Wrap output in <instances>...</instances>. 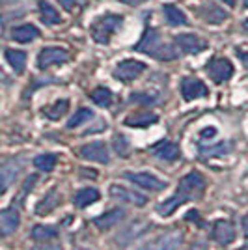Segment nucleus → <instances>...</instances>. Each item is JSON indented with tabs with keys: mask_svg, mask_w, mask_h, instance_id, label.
I'll list each match as a JSON object with an SVG mask.
<instances>
[{
	"mask_svg": "<svg viewBox=\"0 0 248 250\" xmlns=\"http://www.w3.org/2000/svg\"><path fill=\"white\" fill-rule=\"evenodd\" d=\"M58 235V228L54 226H43V224H38L32 228V237L36 241H47V239H54Z\"/></svg>",
	"mask_w": 248,
	"mask_h": 250,
	"instance_id": "29",
	"label": "nucleus"
},
{
	"mask_svg": "<svg viewBox=\"0 0 248 250\" xmlns=\"http://www.w3.org/2000/svg\"><path fill=\"white\" fill-rule=\"evenodd\" d=\"M124 176L131 183H135V185L142 188H147V190H163V188H166V181L159 179L153 174H147V172H127Z\"/></svg>",
	"mask_w": 248,
	"mask_h": 250,
	"instance_id": "8",
	"label": "nucleus"
},
{
	"mask_svg": "<svg viewBox=\"0 0 248 250\" xmlns=\"http://www.w3.org/2000/svg\"><path fill=\"white\" fill-rule=\"evenodd\" d=\"M60 2V6H62L63 10H67V11H71L75 6H79L83 0H58Z\"/></svg>",
	"mask_w": 248,
	"mask_h": 250,
	"instance_id": "35",
	"label": "nucleus"
},
{
	"mask_svg": "<svg viewBox=\"0 0 248 250\" xmlns=\"http://www.w3.org/2000/svg\"><path fill=\"white\" fill-rule=\"evenodd\" d=\"M56 163H58V159L52 153H43V155H38L34 159V167L38 170H41V172H52Z\"/></svg>",
	"mask_w": 248,
	"mask_h": 250,
	"instance_id": "27",
	"label": "nucleus"
},
{
	"mask_svg": "<svg viewBox=\"0 0 248 250\" xmlns=\"http://www.w3.org/2000/svg\"><path fill=\"white\" fill-rule=\"evenodd\" d=\"M40 11H41V21L45 24H58L62 21V17L56 11V8H52L51 4L45 2V0H40Z\"/></svg>",
	"mask_w": 248,
	"mask_h": 250,
	"instance_id": "26",
	"label": "nucleus"
},
{
	"mask_svg": "<svg viewBox=\"0 0 248 250\" xmlns=\"http://www.w3.org/2000/svg\"><path fill=\"white\" fill-rule=\"evenodd\" d=\"M237 231H235V224L229 222V220H218L213 226V231H211V237L220 243V245H227L235 239Z\"/></svg>",
	"mask_w": 248,
	"mask_h": 250,
	"instance_id": "12",
	"label": "nucleus"
},
{
	"mask_svg": "<svg viewBox=\"0 0 248 250\" xmlns=\"http://www.w3.org/2000/svg\"><path fill=\"white\" fill-rule=\"evenodd\" d=\"M69 60V52L60 47H47L41 49L38 54V67L40 69H49L52 65H60Z\"/></svg>",
	"mask_w": 248,
	"mask_h": 250,
	"instance_id": "5",
	"label": "nucleus"
},
{
	"mask_svg": "<svg viewBox=\"0 0 248 250\" xmlns=\"http://www.w3.org/2000/svg\"><path fill=\"white\" fill-rule=\"evenodd\" d=\"M157 120V114L153 112H136V114H131L125 118L124 124L127 127H147V125L155 124Z\"/></svg>",
	"mask_w": 248,
	"mask_h": 250,
	"instance_id": "20",
	"label": "nucleus"
},
{
	"mask_svg": "<svg viewBox=\"0 0 248 250\" xmlns=\"http://www.w3.org/2000/svg\"><path fill=\"white\" fill-rule=\"evenodd\" d=\"M181 94L186 101H192V99H200V97H206L207 95V86L200 79L194 77H185L181 81Z\"/></svg>",
	"mask_w": 248,
	"mask_h": 250,
	"instance_id": "10",
	"label": "nucleus"
},
{
	"mask_svg": "<svg viewBox=\"0 0 248 250\" xmlns=\"http://www.w3.org/2000/svg\"><path fill=\"white\" fill-rule=\"evenodd\" d=\"M243 26H245V30L248 32V19H247V21H245V24H243Z\"/></svg>",
	"mask_w": 248,
	"mask_h": 250,
	"instance_id": "42",
	"label": "nucleus"
},
{
	"mask_svg": "<svg viewBox=\"0 0 248 250\" xmlns=\"http://www.w3.org/2000/svg\"><path fill=\"white\" fill-rule=\"evenodd\" d=\"M243 231H245V235L248 237V213L245 215V219H243Z\"/></svg>",
	"mask_w": 248,
	"mask_h": 250,
	"instance_id": "40",
	"label": "nucleus"
},
{
	"mask_svg": "<svg viewBox=\"0 0 248 250\" xmlns=\"http://www.w3.org/2000/svg\"><path fill=\"white\" fill-rule=\"evenodd\" d=\"M215 135H217V129H213V127H211V129H204V131H202V138H207V136L211 138V136H215Z\"/></svg>",
	"mask_w": 248,
	"mask_h": 250,
	"instance_id": "37",
	"label": "nucleus"
},
{
	"mask_svg": "<svg viewBox=\"0 0 248 250\" xmlns=\"http://www.w3.org/2000/svg\"><path fill=\"white\" fill-rule=\"evenodd\" d=\"M181 241H183V235L179 231H168V233L159 235L142 247H138L136 250H177Z\"/></svg>",
	"mask_w": 248,
	"mask_h": 250,
	"instance_id": "4",
	"label": "nucleus"
},
{
	"mask_svg": "<svg viewBox=\"0 0 248 250\" xmlns=\"http://www.w3.org/2000/svg\"><path fill=\"white\" fill-rule=\"evenodd\" d=\"M239 54V58L243 60V63H245V67L248 69V52H243V51H237Z\"/></svg>",
	"mask_w": 248,
	"mask_h": 250,
	"instance_id": "38",
	"label": "nucleus"
},
{
	"mask_svg": "<svg viewBox=\"0 0 248 250\" xmlns=\"http://www.w3.org/2000/svg\"><path fill=\"white\" fill-rule=\"evenodd\" d=\"M124 4H127V6H140L144 0H122Z\"/></svg>",
	"mask_w": 248,
	"mask_h": 250,
	"instance_id": "39",
	"label": "nucleus"
},
{
	"mask_svg": "<svg viewBox=\"0 0 248 250\" xmlns=\"http://www.w3.org/2000/svg\"><path fill=\"white\" fill-rule=\"evenodd\" d=\"M19 170H21V165L19 161L11 159V161H6L2 168H0V176H2V192H6L10 185L15 181V177L19 176Z\"/></svg>",
	"mask_w": 248,
	"mask_h": 250,
	"instance_id": "17",
	"label": "nucleus"
},
{
	"mask_svg": "<svg viewBox=\"0 0 248 250\" xmlns=\"http://www.w3.org/2000/svg\"><path fill=\"white\" fill-rule=\"evenodd\" d=\"M222 2H226L227 6H235L237 4V0H222Z\"/></svg>",
	"mask_w": 248,
	"mask_h": 250,
	"instance_id": "41",
	"label": "nucleus"
},
{
	"mask_svg": "<svg viewBox=\"0 0 248 250\" xmlns=\"http://www.w3.org/2000/svg\"><path fill=\"white\" fill-rule=\"evenodd\" d=\"M58 204H60V192L56 188H52L45 194V198L36 206V213L38 215H47V213H51V211L58 208Z\"/></svg>",
	"mask_w": 248,
	"mask_h": 250,
	"instance_id": "18",
	"label": "nucleus"
},
{
	"mask_svg": "<svg viewBox=\"0 0 248 250\" xmlns=\"http://www.w3.org/2000/svg\"><path fill=\"white\" fill-rule=\"evenodd\" d=\"M231 147V144H218V146H215V147H202V155L204 157H218V155H224L227 149Z\"/></svg>",
	"mask_w": 248,
	"mask_h": 250,
	"instance_id": "32",
	"label": "nucleus"
},
{
	"mask_svg": "<svg viewBox=\"0 0 248 250\" xmlns=\"http://www.w3.org/2000/svg\"><path fill=\"white\" fill-rule=\"evenodd\" d=\"M125 217V211L124 209H110V211H106L104 215H99V217H95L93 219V224L97 226L99 229H110L114 228L116 224H120Z\"/></svg>",
	"mask_w": 248,
	"mask_h": 250,
	"instance_id": "15",
	"label": "nucleus"
},
{
	"mask_svg": "<svg viewBox=\"0 0 248 250\" xmlns=\"http://www.w3.org/2000/svg\"><path fill=\"white\" fill-rule=\"evenodd\" d=\"M196 13L209 24H220L227 19V13L222 8H218L217 4L213 2H204L200 8L196 10Z\"/></svg>",
	"mask_w": 248,
	"mask_h": 250,
	"instance_id": "11",
	"label": "nucleus"
},
{
	"mask_svg": "<svg viewBox=\"0 0 248 250\" xmlns=\"http://www.w3.org/2000/svg\"><path fill=\"white\" fill-rule=\"evenodd\" d=\"M110 196L116 200H122V202H129V204H135V206H145V198L144 194L136 192V190H131L127 187H122V185H110Z\"/></svg>",
	"mask_w": 248,
	"mask_h": 250,
	"instance_id": "13",
	"label": "nucleus"
},
{
	"mask_svg": "<svg viewBox=\"0 0 248 250\" xmlns=\"http://www.w3.org/2000/svg\"><path fill=\"white\" fill-rule=\"evenodd\" d=\"M183 204H185L183 196L176 192L174 196H170V198L165 200L163 204H159V206H157V213H159L161 217H170V215H172L179 206H183Z\"/></svg>",
	"mask_w": 248,
	"mask_h": 250,
	"instance_id": "22",
	"label": "nucleus"
},
{
	"mask_svg": "<svg viewBox=\"0 0 248 250\" xmlns=\"http://www.w3.org/2000/svg\"><path fill=\"white\" fill-rule=\"evenodd\" d=\"M79 155L86 159V161H93V163H101V165H106L108 163V149L103 142H90V144H84L81 149H79Z\"/></svg>",
	"mask_w": 248,
	"mask_h": 250,
	"instance_id": "9",
	"label": "nucleus"
},
{
	"mask_svg": "<svg viewBox=\"0 0 248 250\" xmlns=\"http://www.w3.org/2000/svg\"><path fill=\"white\" fill-rule=\"evenodd\" d=\"M90 118H93V112L90 108H79V110L71 116V120L67 122V127H69V129H75V127H79V125L86 124Z\"/></svg>",
	"mask_w": 248,
	"mask_h": 250,
	"instance_id": "31",
	"label": "nucleus"
},
{
	"mask_svg": "<svg viewBox=\"0 0 248 250\" xmlns=\"http://www.w3.org/2000/svg\"><path fill=\"white\" fill-rule=\"evenodd\" d=\"M38 36H40V30L34 24H21V26H17L15 30L11 32V38L19 43H28L32 40H36Z\"/></svg>",
	"mask_w": 248,
	"mask_h": 250,
	"instance_id": "21",
	"label": "nucleus"
},
{
	"mask_svg": "<svg viewBox=\"0 0 248 250\" xmlns=\"http://www.w3.org/2000/svg\"><path fill=\"white\" fill-rule=\"evenodd\" d=\"M32 250H62V247L60 245H38Z\"/></svg>",
	"mask_w": 248,
	"mask_h": 250,
	"instance_id": "36",
	"label": "nucleus"
},
{
	"mask_svg": "<svg viewBox=\"0 0 248 250\" xmlns=\"http://www.w3.org/2000/svg\"><path fill=\"white\" fill-rule=\"evenodd\" d=\"M151 151H153V155L163 159V161H176L177 157L181 155L179 147L176 144H172V142H161V144L151 147Z\"/></svg>",
	"mask_w": 248,
	"mask_h": 250,
	"instance_id": "19",
	"label": "nucleus"
},
{
	"mask_svg": "<svg viewBox=\"0 0 248 250\" xmlns=\"http://www.w3.org/2000/svg\"><path fill=\"white\" fill-rule=\"evenodd\" d=\"M176 43L188 54H198L206 49V42L200 40L194 34H179L176 38Z\"/></svg>",
	"mask_w": 248,
	"mask_h": 250,
	"instance_id": "14",
	"label": "nucleus"
},
{
	"mask_svg": "<svg viewBox=\"0 0 248 250\" xmlns=\"http://www.w3.org/2000/svg\"><path fill=\"white\" fill-rule=\"evenodd\" d=\"M122 24H124V17L122 15H103L97 21H93L92 38L97 43L106 45L114 34L122 28Z\"/></svg>",
	"mask_w": 248,
	"mask_h": 250,
	"instance_id": "2",
	"label": "nucleus"
},
{
	"mask_svg": "<svg viewBox=\"0 0 248 250\" xmlns=\"http://www.w3.org/2000/svg\"><path fill=\"white\" fill-rule=\"evenodd\" d=\"M67 108H69V101H67V99H62V101H56L54 104H51L49 108H45L43 114L47 116L49 120H60V118L67 112Z\"/></svg>",
	"mask_w": 248,
	"mask_h": 250,
	"instance_id": "28",
	"label": "nucleus"
},
{
	"mask_svg": "<svg viewBox=\"0 0 248 250\" xmlns=\"http://www.w3.org/2000/svg\"><path fill=\"white\" fill-rule=\"evenodd\" d=\"M99 200V192L95 190V188H81L77 194H75V198H73V204L77 206V208H88L90 204L93 202H97Z\"/></svg>",
	"mask_w": 248,
	"mask_h": 250,
	"instance_id": "23",
	"label": "nucleus"
},
{
	"mask_svg": "<svg viewBox=\"0 0 248 250\" xmlns=\"http://www.w3.org/2000/svg\"><path fill=\"white\" fill-rule=\"evenodd\" d=\"M245 8H248V0H245Z\"/></svg>",
	"mask_w": 248,
	"mask_h": 250,
	"instance_id": "44",
	"label": "nucleus"
},
{
	"mask_svg": "<svg viewBox=\"0 0 248 250\" xmlns=\"http://www.w3.org/2000/svg\"><path fill=\"white\" fill-rule=\"evenodd\" d=\"M6 60L13 67L15 73H22L24 65H26V52L17 51V49H8L6 51Z\"/></svg>",
	"mask_w": 248,
	"mask_h": 250,
	"instance_id": "24",
	"label": "nucleus"
},
{
	"mask_svg": "<svg viewBox=\"0 0 248 250\" xmlns=\"http://www.w3.org/2000/svg\"><path fill=\"white\" fill-rule=\"evenodd\" d=\"M207 73L217 84H222L231 79L233 75V65L227 58H213L207 63Z\"/></svg>",
	"mask_w": 248,
	"mask_h": 250,
	"instance_id": "6",
	"label": "nucleus"
},
{
	"mask_svg": "<svg viewBox=\"0 0 248 250\" xmlns=\"http://www.w3.org/2000/svg\"><path fill=\"white\" fill-rule=\"evenodd\" d=\"M239 250H248V245H245V247H241Z\"/></svg>",
	"mask_w": 248,
	"mask_h": 250,
	"instance_id": "43",
	"label": "nucleus"
},
{
	"mask_svg": "<svg viewBox=\"0 0 248 250\" xmlns=\"http://www.w3.org/2000/svg\"><path fill=\"white\" fill-rule=\"evenodd\" d=\"M163 13H165L166 21L170 22L172 26H179V24H186V17L185 13L176 8V6H172V4H165L163 6Z\"/></svg>",
	"mask_w": 248,
	"mask_h": 250,
	"instance_id": "25",
	"label": "nucleus"
},
{
	"mask_svg": "<svg viewBox=\"0 0 248 250\" xmlns=\"http://www.w3.org/2000/svg\"><path fill=\"white\" fill-rule=\"evenodd\" d=\"M144 71L145 65L142 62H138V60H124L122 63L116 65L114 77L118 81H122V83H129V81H135L136 77H140Z\"/></svg>",
	"mask_w": 248,
	"mask_h": 250,
	"instance_id": "7",
	"label": "nucleus"
},
{
	"mask_svg": "<svg viewBox=\"0 0 248 250\" xmlns=\"http://www.w3.org/2000/svg\"><path fill=\"white\" fill-rule=\"evenodd\" d=\"M135 49L138 52H142V54L153 56L161 62H170V60H176L179 56V51L176 49V45L163 42V38L159 36V32L155 28H145L142 40L136 43Z\"/></svg>",
	"mask_w": 248,
	"mask_h": 250,
	"instance_id": "1",
	"label": "nucleus"
},
{
	"mask_svg": "<svg viewBox=\"0 0 248 250\" xmlns=\"http://www.w3.org/2000/svg\"><path fill=\"white\" fill-rule=\"evenodd\" d=\"M19 228V213L17 209L8 208L0 213V229L2 235H11L15 229Z\"/></svg>",
	"mask_w": 248,
	"mask_h": 250,
	"instance_id": "16",
	"label": "nucleus"
},
{
	"mask_svg": "<svg viewBox=\"0 0 248 250\" xmlns=\"http://www.w3.org/2000/svg\"><path fill=\"white\" fill-rule=\"evenodd\" d=\"M206 177L198 172H190L186 174L181 181H179V187H177V194H181L185 202H190V200H196L204 194L206 190Z\"/></svg>",
	"mask_w": 248,
	"mask_h": 250,
	"instance_id": "3",
	"label": "nucleus"
},
{
	"mask_svg": "<svg viewBox=\"0 0 248 250\" xmlns=\"http://www.w3.org/2000/svg\"><path fill=\"white\" fill-rule=\"evenodd\" d=\"M114 147L122 157H127V153H129V144H127V140L122 135H118L114 138Z\"/></svg>",
	"mask_w": 248,
	"mask_h": 250,
	"instance_id": "34",
	"label": "nucleus"
},
{
	"mask_svg": "<svg viewBox=\"0 0 248 250\" xmlns=\"http://www.w3.org/2000/svg\"><path fill=\"white\" fill-rule=\"evenodd\" d=\"M131 103H136V104H153L157 103V95H151V94H133L131 97Z\"/></svg>",
	"mask_w": 248,
	"mask_h": 250,
	"instance_id": "33",
	"label": "nucleus"
},
{
	"mask_svg": "<svg viewBox=\"0 0 248 250\" xmlns=\"http://www.w3.org/2000/svg\"><path fill=\"white\" fill-rule=\"evenodd\" d=\"M90 97H92L93 103L99 104V106H110V103H112V92L108 88H103V86L95 88Z\"/></svg>",
	"mask_w": 248,
	"mask_h": 250,
	"instance_id": "30",
	"label": "nucleus"
}]
</instances>
